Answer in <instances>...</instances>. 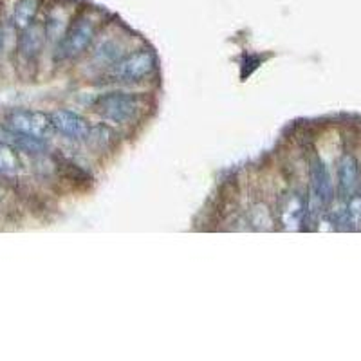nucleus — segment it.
I'll return each mask as SVG.
<instances>
[{"label":"nucleus","mask_w":361,"mask_h":361,"mask_svg":"<svg viewBox=\"0 0 361 361\" xmlns=\"http://www.w3.org/2000/svg\"><path fill=\"white\" fill-rule=\"evenodd\" d=\"M102 20L103 13L98 9H87L80 17L74 18L66 37L58 44L56 53H54L56 60H71V58L80 56L96 38Z\"/></svg>","instance_id":"nucleus-1"},{"label":"nucleus","mask_w":361,"mask_h":361,"mask_svg":"<svg viewBox=\"0 0 361 361\" xmlns=\"http://www.w3.org/2000/svg\"><path fill=\"white\" fill-rule=\"evenodd\" d=\"M145 109H147L145 98L130 92H109L94 103L96 114L116 125H132L141 118Z\"/></svg>","instance_id":"nucleus-2"},{"label":"nucleus","mask_w":361,"mask_h":361,"mask_svg":"<svg viewBox=\"0 0 361 361\" xmlns=\"http://www.w3.org/2000/svg\"><path fill=\"white\" fill-rule=\"evenodd\" d=\"M157 58L150 49L125 54L118 62L103 71L102 78L114 83H137L156 73Z\"/></svg>","instance_id":"nucleus-3"},{"label":"nucleus","mask_w":361,"mask_h":361,"mask_svg":"<svg viewBox=\"0 0 361 361\" xmlns=\"http://www.w3.org/2000/svg\"><path fill=\"white\" fill-rule=\"evenodd\" d=\"M309 177H311V201L307 202L309 212L316 214L318 209L324 206L331 204L334 199V185L333 177L329 173V169L325 163L318 157L311 161L309 166Z\"/></svg>","instance_id":"nucleus-4"},{"label":"nucleus","mask_w":361,"mask_h":361,"mask_svg":"<svg viewBox=\"0 0 361 361\" xmlns=\"http://www.w3.org/2000/svg\"><path fill=\"white\" fill-rule=\"evenodd\" d=\"M8 128L22 135L44 140L53 130L51 116L38 111H15L8 116Z\"/></svg>","instance_id":"nucleus-5"},{"label":"nucleus","mask_w":361,"mask_h":361,"mask_svg":"<svg viewBox=\"0 0 361 361\" xmlns=\"http://www.w3.org/2000/svg\"><path fill=\"white\" fill-rule=\"evenodd\" d=\"M127 49L128 42L125 40V37L109 35V37H103L96 44L94 51H92V56H90V62H92V67L107 69L112 63L118 62L119 58H123L127 54Z\"/></svg>","instance_id":"nucleus-6"},{"label":"nucleus","mask_w":361,"mask_h":361,"mask_svg":"<svg viewBox=\"0 0 361 361\" xmlns=\"http://www.w3.org/2000/svg\"><path fill=\"white\" fill-rule=\"evenodd\" d=\"M51 121H53V127L60 134L67 135L71 140H87V135L90 132V125L87 123L82 116L73 111H66V109L53 112Z\"/></svg>","instance_id":"nucleus-7"},{"label":"nucleus","mask_w":361,"mask_h":361,"mask_svg":"<svg viewBox=\"0 0 361 361\" xmlns=\"http://www.w3.org/2000/svg\"><path fill=\"white\" fill-rule=\"evenodd\" d=\"M305 214H307V202L302 195H289L286 199L282 206V214H280V219H282V224L286 230H298L300 224L304 222Z\"/></svg>","instance_id":"nucleus-8"},{"label":"nucleus","mask_w":361,"mask_h":361,"mask_svg":"<svg viewBox=\"0 0 361 361\" xmlns=\"http://www.w3.org/2000/svg\"><path fill=\"white\" fill-rule=\"evenodd\" d=\"M338 177H340V188L345 193V197H350L356 192L357 179H360V169L353 156H345L340 161L338 169Z\"/></svg>","instance_id":"nucleus-9"},{"label":"nucleus","mask_w":361,"mask_h":361,"mask_svg":"<svg viewBox=\"0 0 361 361\" xmlns=\"http://www.w3.org/2000/svg\"><path fill=\"white\" fill-rule=\"evenodd\" d=\"M38 13V0H18L13 9V24L18 29H27L33 25L35 17Z\"/></svg>","instance_id":"nucleus-10"},{"label":"nucleus","mask_w":361,"mask_h":361,"mask_svg":"<svg viewBox=\"0 0 361 361\" xmlns=\"http://www.w3.org/2000/svg\"><path fill=\"white\" fill-rule=\"evenodd\" d=\"M42 45H44V29L40 25H29L27 29H24V35L20 38V53L24 56H37Z\"/></svg>","instance_id":"nucleus-11"},{"label":"nucleus","mask_w":361,"mask_h":361,"mask_svg":"<svg viewBox=\"0 0 361 361\" xmlns=\"http://www.w3.org/2000/svg\"><path fill=\"white\" fill-rule=\"evenodd\" d=\"M116 134L111 127L107 125H94V127H90L89 135H87V140H89L90 145H94L98 147L99 150H107L111 148L112 145L116 143Z\"/></svg>","instance_id":"nucleus-12"},{"label":"nucleus","mask_w":361,"mask_h":361,"mask_svg":"<svg viewBox=\"0 0 361 361\" xmlns=\"http://www.w3.org/2000/svg\"><path fill=\"white\" fill-rule=\"evenodd\" d=\"M20 166L15 147L6 143H0V172H15Z\"/></svg>","instance_id":"nucleus-13"},{"label":"nucleus","mask_w":361,"mask_h":361,"mask_svg":"<svg viewBox=\"0 0 361 361\" xmlns=\"http://www.w3.org/2000/svg\"><path fill=\"white\" fill-rule=\"evenodd\" d=\"M347 217L349 226L354 230H361V195H350L347 202Z\"/></svg>","instance_id":"nucleus-14"},{"label":"nucleus","mask_w":361,"mask_h":361,"mask_svg":"<svg viewBox=\"0 0 361 361\" xmlns=\"http://www.w3.org/2000/svg\"><path fill=\"white\" fill-rule=\"evenodd\" d=\"M251 214L259 215V217H251V224L255 226V228H259V230H264V228H269L271 224V215L269 212H267V208H262V206H257V208H253V212Z\"/></svg>","instance_id":"nucleus-15"},{"label":"nucleus","mask_w":361,"mask_h":361,"mask_svg":"<svg viewBox=\"0 0 361 361\" xmlns=\"http://www.w3.org/2000/svg\"><path fill=\"white\" fill-rule=\"evenodd\" d=\"M18 141H20V134H17V132H13L11 128L0 127V143L11 145V147L17 148L18 147Z\"/></svg>","instance_id":"nucleus-16"},{"label":"nucleus","mask_w":361,"mask_h":361,"mask_svg":"<svg viewBox=\"0 0 361 361\" xmlns=\"http://www.w3.org/2000/svg\"><path fill=\"white\" fill-rule=\"evenodd\" d=\"M2 44H4V35H2V29H0V51H2Z\"/></svg>","instance_id":"nucleus-17"}]
</instances>
